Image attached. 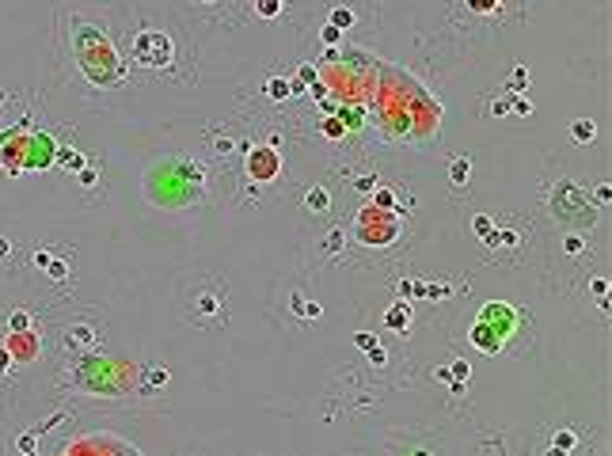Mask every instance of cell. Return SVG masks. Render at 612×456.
<instances>
[{
    "instance_id": "ac0fdd59",
    "label": "cell",
    "mask_w": 612,
    "mask_h": 456,
    "mask_svg": "<svg viewBox=\"0 0 612 456\" xmlns=\"http://www.w3.org/2000/svg\"><path fill=\"white\" fill-rule=\"evenodd\" d=\"M453 179H457V183L468 179V160H464V156H460V160H453Z\"/></svg>"
},
{
    "instance_id": "8fae6325",
    "label": "cell",
    "mask_w": 612,
    "mask_h": 456,
    "mask_svg": "<svg viewBox=\"0 0 612 456\" xmlns=\"http://www.w3.org/2000/svg\"><path fill=\"white\" fill-rule=\"evenodd\" d=\"M574 445H578V437H574L571 430H559V433H555V453H574Z\"/></svg>"
},
{
    "instance_id": "ffe728a7",
    "label": "cell",
    "mask_w": 612,
    "mask_h": 456,
    "mask_svg": "<svg viewBox=\"0 0 612 456\" xmlns=\"http://www.w3.org/2000/svg\"><path fill=\"white\" fill-rule=\"evenodd\" d=\"M609 194H612V190H609V183H604V187H597V190H593V202L609 205Z\"/></svg>"
},
{
    "instance_id": "5bb4252c",
    "label": "cell",
    "mask_w": 612,
    "mask_h": 456,
    "mask_svg": "<svg viewBox=\"0 0 612 456\" xmlns=\"http://www.w3.org/2000/svg\"><path fill=\"white\" fill-rule=\"evenodd\" d=\"M308 205H312V209H327V194L319 187H312L308 190Z\"/></svg>"
},
{
    "instance_id": "3957f363",
    "label": "cell",
    "mask_w": 612,
    "mask_h": 456,
    "mask_svg": "<svg viewBox=\"0 0 612 456\" xmlns=\"http://www.w3.org/2000/svg\"><path fill=\"white\" fill-rule=\"evenodd\" d=\"M137 57L145 61L148 69H168L175 61V46H172V38L168 34H160V31H145L137 38Z\"/></svg>"
},
{
    "instance_id": "83f0119b",
    "label": "cell",
    "mask_w": 612,
    "mask_h": 456,
    "mask_svg": "<svg viewBox=\"0 0 612 456\" xmlns=\"http://www.w3.org/2000/svg\"><path fill=\"white\" fill-rule=\"evenodd\" d=\"M525 76H529V73H525V69H517V73H514V80H510V84H517V88H525Z\"/></svg>"
},
{
    "instance_id": "d4e9b609",
    "label": "cell",
    "mask_w": 612,
    "mask_h": 456,
    "mask_svg": "<svg viewBox=\"0 0 612 456\" xmlns=\"http://www.w3.org/2000/svg\"><path fill=\"white\" fill-rule=\"evenodd\" d=\"M297 76H301V80L308 84V80H316V69H312V65H304V69H301V73H297Z\"/></svg>"
},
{
    "instance_id": "7c38bea8",
    "label": "cell",
    "mask_w": 612,
    "mask_h": 456,
    "mask_svg": "<svg viewBox=\"0 0 612 456\" xmlns=\"http://www.w3.org/2000/svg\"><path fill=\"white\" fill-rule=\"evenodd\" d=\"M255 12H259L262 19H277V12H282V0H255Z\"/></svg>"
},
{
    "instance_id": "4fadbf2b",
    "label": "cell",
    "mask_w": 612,
    "mask_h": 456,
    "mask_svg": "<svg viewBox=\"0 0 612 456\" xmlns=\"http://www.w3.org/2000/svg\"><path fill=\"white\" fill-rule=\"evenodd\" d=\"M354 23V12L350 8H335L331 12V27H339V31H346V27Z\"/></svg>"
},
{
    "instance_id": "2e32d148",
    "label": "cell",
    "mask_w": 612,
    "mask_h": 456,
    "mask_svg": "<svg viewBox=\"0 0 612 456\" xmlns=\"http://www.w3.org/2000/svg\"><path fill=\"white\" fill-rule=\"evenodd\" d=\"M589 289H593V297H597V304H609V282H601V277H597L593 285H589Z\"/></svg>"
},
{
    "instance_id": "603a6c76",
    "label": "cell",
    "mask_w": 612,
    "mask_h": 456,
    "mask_svg": "<svg viewBox=\"0 0 612 456\" xmlns=\"http://www.w3.org/2000/svg\"><path fill=\"white\" fill-rule=\"evenodd\" d=\"M267 91H274V95H277V99H282V95H286V91H289V88H286V84H282V80H274V84H267Z\"/></svg>"
},
{
    "instance_id": "6da1fadb",
    "label": "cell",
    "mask_w": 612,
    "mask_h": 456,
    "mask_svg": "<svg viewBox=\"0 0 612 456\" xmlns=\"http://www.w3.org/2000/svg\"><path fill=\"white\" fill-rule=\"evenodd\" d=\"M69 46H73L76 69H80L95 88H122L126 84L122 54L115 49V42L106 38V31L99 23L69 16Z\"/></svg>"
},
{
    "instance_id": "8992f818",
    "label": "cell",
    "mask_w": 612,
    "mask_h": 456,
    "mask_svg": "<svg viewBox=\"0 0 612 456\" xmlns=\"http://www.w3.org/2000/svg\"><path fill=\"white\" fill-rule=\"evenodd\" d=\"M479 319L490 327V331L498 334V339H506L510 331H514V323H517V312L510 308V304H502V301H495V304H487V308L479 312Z\"/></svg>"
},
{
    "instance_id": "ba28073f",
    "label": "cell",
    "mask_w": 612,
    "mask_h": 456,
    "mask_svg": "<svg viewBox=\"0 0 612 456\" xmlns=\"http://www.w3.org/2000/svg\"><path fill=\"white\" fill-rule=\"evenodd\" d=\"M8 346H12V358H19V361H31L34 354H38V342H34L31 334H27V339H23V334H16Z\"/></svg>"
},
{
    "instance_id": "30bf717a",
    "label": "cell",
    "mask_w": 612,
    "mask_h": 456,
    "mask_svg": "<svg viewBox=\"0 0 612 456\" xmlns=\"http://www.w3.org/2000/svg\"><path fill=\"white\" fill-rule=\"evenodd\" d=\"M574 141H582V145H586V141H593V133H597V126L589 122V118H582V122H574Z\"/></svg>"
},
{
    "instance_id": "484cf974",
    "label": "cell",
    "mask_w": 612,
    "mask_h": 456,
    "mask_svg": "<svg viewBox=\"0 0 612 456\" xmlns=\"http://www.w3.org/2000/svg\"><path fill=\"white\" fill-rule=\"evenodd\" d=\"M324 42H339V27H324Z\"/></svg>"
},
{
    "instance_id": "7a4b0ae2",
    "label": "cell",
    "mask_w": 612,
    "mask_h": 456,
    "mask_svg": "<svg viewBox=\"0 0 612 456\" xmlns=\"http://www.w3.org/2000/svg\"><path fill=\"white\" fill-rule=\"evenodd\" d=\"M400 236V220H396L392 209H384V205H365L358 213V240L369 247H384L392 244Z\"/></svg>"
},
{
    "instance_id": "52a82bcc",
    "label": "cell",
    "mask_w": 612,
    "mask_h": 456,
    "mask_svg": "<svg viewBox=\"0 0 612 456\" xmlns=\"http://www.w3.org/2000/svg\"><path fill=\"white\" fill-rule=\"evenodd\" d=\"M472 342L479 346V350H487V354H498V350H502V339H498V334L490 331V327L483 323V319L472 327Z\"/></svg>"
},
{
    "instance_id": "9c48e42d",
    "label": "cell",
    "mask_w": 612,
    "mask_h": 456,
    "mask_svg": "<svg viewBox=\"0 0 612 456\" xmlns=\"http://www.w3.org/2000/svg\"><path fill=\"white\" fill-rule=\"evenodd\" d=\"M407 319H411V312H407V308H403V304H400V308H388V316H384V323H388V327H400V331L407 334V331H411V323H407Z\"/></svg>"
},
{
    "instance_id": "44dd1931",
    "label": "cell",
    "mask_w": 612,
    "mask_h": 456,
    "mask_svg": "<svg viewBox=\"0 0 612 456\" xmlns=\"http://www.w3.org/2000/svg\"><path fill=\"white\" fill-rule=\"evenodd\" d=\"M449 376H460V380H468V361H453V373Z\"/></svg>"
},
{
    "instance_id": "4316f807",
    "label": "cell",
    "mask_w": 612,
    "mask_h": 456,
    "mask_svg": "<svg viewBox=\"0 0 612 456\" xmlns=\"http://www.w3.org/2000/svg\"><path fill=\"white\" fill-rule=\"evenodd\" d=\"M12 327H16V331H23V327H27V316H23V312H16V316H12Z\"/></svg>"
},
{
    "instance_id": "d6986e66",
    "label": "cell",
    "mask_w": 612,
    "mask_h": 456,
    "mask_svg": "<svg viewBox=\"0 0 612 456\" xmlns=\"http://www.w3.org/2000/svg\"><path fill=\"white\" fill-rule=\"evenodd\" d=\"M468 4H472L475 12H495L498 8V0H468Z\"/></svg>"
},
{
    "instance_id": "277c9868",
    "label": "cell",
    "mask_w": 612,
    "mask_h": 456,
    "mask_svg": "<svg viewBox=\"0 0 612 456\" xmlns=\"http://www.w3.org/2000/svg\"><path fill=\"white\" fill-rule=\"evenodd\" d=\"M65 453H133V445H126L115 433H91V437H76L73 445H65Z\"/></svg>"
},
{
    "instance_id": "5b68a950",
    "label": "cell",
    "mask_w": 612,
    "mask_h": 456,
    "mask_svg": "<svg viewBox=\"0 0 612 456\" xmlns=\"http://www.w3.org/2000/svg\"><path fill=\"white\" fill-rule=\"evenodd\" d=\"M277 171H282V160H277L274 148H251V152H247V175H251L255 183L277 179Z\"/></svg>"
},
{
    "instance_id": "e0dca14e",
    "label": "cell",
    "mask_w": 612,
    "mask_h": 456,
    "mask_svg": "<svg viewBox=\"0 0 612 456\" xmlns=\"http://www.w3.org/2000/svg\"><path fill=\"white\" fill-rule=\"evenodd\" d=\"M392 202H396L392 190H376V194H373V205H384V209H392Z\"/></svg>"
},
{
    "instance_id": "9a60e30c",
    "label": "cell",
    "mask_w": 612,
    "mask_h": 456,
    "mask_svg": "<svg viewBox=\"0 0 612 456\" xmlns=\"http://www.w3.org/2000/svg\"><path fill=\"white\" fill-rule=\"evenodd\" d=\"M472 228H475V236H490V240H495V228H490V220H487V217H475V220H472Z\"/></svg>"
},
{
    "instance_id": "cb8c5ba5",
    "label": "cell",
    "mask_w": 612,
    "mask_h": 456,
    "mask_svg": "<svg viewBox=\"0 0 612 456\" xmlns=\"http://www.w3.org/2000/svg\"><path fill=\"white\" fill-rule=\"evenodd\" d=\"M163 384H168V373H163V369H156V373H152V388H163Z\"/></svg>"
},
{
    "instance_id": "7402d4cb",
    "label": "cell",
    "mask_w": 612,
    "mask_h": 456,
    "mask_svg": "<svg viewBox=\"0 0 612 456\" xmlns=\"http://www.w3.org/2000/svg\"><path fill=\"white\" fill-rule=\"evenodd\" d=\"M354 342H358V346H365V350H373V346H376L373 334H354Z\"/></svg>"
},
{
    "instance_id": "f1b7e54d",
    "label": "cell",
    "mask_w": 612,
    "mask_h": 456,
    "mask_svg": "<svg viewBox=\"0 0 612 456\" xmlns=\"http://www.w3.org/2000/svg\"><path fill=\"white\" fill-rule=\"evenodd\" d=\"M4 365H8V354H4V350H0V369H4Z\"/></svg>"
}]
</instances>
